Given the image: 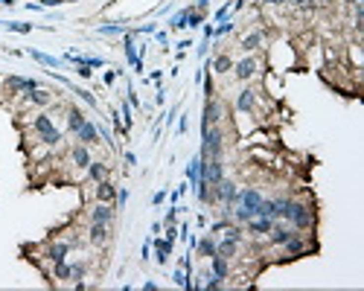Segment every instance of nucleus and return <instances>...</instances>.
Returning a JSON list of instances; mask_svg holds the SVG:
<instances>
[{
	"mask_svg": "<svg viewBox=\"0 0 364 291\" xmlns=\"http://www.w3.org/2000/svg\"><path fill=\"white\" fill-rule=\"evenodd\" d=\"M332 3H338V0H315V6H332Z\"/></svg>",
	"mask_w": 364,
	"mask_h": 291,
	"instance_id": "nucleus-48",
	"label": "nucleus"
},
{
	"mask_svg": "<svg viewBox=\"0 0 364 291\" xmlns=\"http://www.w3.org/2000/svg\"><path fill=\"white\" fill-rule=\"evenodd\" d=\"M155 41H158L161 47H166V44H169V35H166L164 30H161V32H155Z\"/></svg>",
	"mask_w": 364,
	"mask_h": 291,
	"instance_id": "nucleus-41",
	"label": "nucleus"
},
{
	"mask_svg": "<svg viewBox=\"0 0 364 291\" xmlns=\"http://www.w3.org/2000/svg\"><path fill=\"white\" fill-rule=\"evenodd\" d=\"M120 117H123V126L132 131V126H134V117H132V105H129V99L120 105Z\"/></svg>",
	"mask_w": 364,
	"mask_h": 291,
	"instance_id": "nucleus-31",
	"label": "nucleus"
},
{
	"mask_svg": "<svg viewBox=\"0 0 364 291\" xmlns=\"http://www.w3.org/2000/svg\"><path fill=\"white\" fill-rule=\"evenodd\" d=\"M27 9H30V12H41L44 6H41V3H27Z\"/></svg>",
	"mask_w": 364,
	"mask_h": 291,
	"instance_id": "nucleus-47",
	"label": "nucleus"
},
{
	"mask_svg": "<svg viewBox=\"0 0 364 291\" xmlns=\"http://www.w3.org/2000/svg\"><path fill=\"white\" fill-rule=\"evenodd\" d=\"M193 9H196V12H201V15H207V9H210V0H196V3H193Z\"/></svg>",
	"mask_w": 364,
	"mask_h": 291,
	"instance_id": "nucleus-36",
	"label": "nucleus"
},
{
	"mask_svg": "<svg viewBox=\"0 0 364 291\" xmlns=\"http://www.w3.org/2000/svg\"><path fill=\"white\" fill-rule=\"evenodd\" d=\"M123 161H126V166H137V155H134V152H126Z\"/></svg>",
	"mask_w": 364,
	"mask_h": 291,
	"instance_id": "nucleus-42",
	"label": "nucleus"
},
{
	"mask_svg": "<svg viewBox=\"0 0 364 291\" xmlns=\"http://www.w3.org/2000/svg\"><path fill=\"white\" fill-rule=\"evenodd\" d=\"M233 70V59L228 53H219V56H213L210 59V73H219V76H225V73H231Z\"/></svg>",
	"mask_w": 364,
	"mask_h": 291,
	"instance_id": "nucleus-24",
	"label": "nucleus"
},
{
	"mask_svg": "<svg viewBox=\"0 0 364 291\" xmlns=\"http://www.w3.org/2000/svg\"><path fill=\"white\" fill-rule=\"evenodd\" d=\"M30 129H33L35 140L47 143L50 149H59V146H62V140H65V134L56 129V123H53V117H50V114H35L33 123H30Z\"/></svg>",
	"mask_w": 364,
	"mask_h": 291,
	"instance_id": "nucleus-1",
	"label": "nucleus"
},
{
	"mask_svg": "<svg viewBox=\"0 0 364 291\" xmlns=\"http://www.w3.org/2000/svg\"><path fill=\"white\" fill-rule=\"evenodd\" d=\"M172 283H175L178 289H190V286H193V271H187V268L178 265V268L172 271Z\"/></svg>",
	"mask_w": 364,
	"mask_h": 291,
	"instance_id": "nucleus-25",
	"label": "nucleus"
},
{
	"mask_svg": "<svg viewBox=\"0 0 364 291\" xmlns=\"http://www.w3.org/2000/svg\"><path fill=\"white\" fill-rule=\"evenodd\" d=\"M0 27L9 30V32H21V35L33 32V24H21V21H0Z\"/></svg>",
	"mask_w": 364,
	"mask_h": 291,
	"instance_id": "nucleus-28",
	"label": "nucleus"
},
{
	"mask_svg": "<svg viewBox=\"0 0 364 291\" xmlns=\"http://www.w3.org/2000/svg\"><path fill=\"white\" fill-rule=\"evenodd\" d=\"M233 30H236V24H233V18H231V21H222L219 27H213V38H225V35H231Z\"/></svg>",
	"mask_w": 364,
	"mask_h": 291,
	"instance_id": "nucleus-30",
	"label": "nucleus"
},
{
	"mask_svg": "<svg viewBox=\"0 0 364 291\" xmlns=\"http://www.w3.org/2000/svg\"><path fill=\"white\" fill-rule=\"evenodd\" d=\"M123 50H126V62L134 67V73H143V59H140V53H137V44H134L132 32L123 35Z\"/></svg>",
	"mask_w": 364,
	"mask_h": 291,
	"instance_id": "nucleus-13",
	"label": "nucleus"
},
{
	"mask_svg": "<svg viewBox=\"0 0 364 291\" xmlns=\"http://www.w3.org/2000/svg\"><path fill=\"white\" fill-rule=\"evenodd\" d=\"M172 245H175V242H169L166 236H152V248H155L158 265H166V262H169V257H172Z\"/></svg>",
	"mask_w": 364,
	"mask_h": 291,
	"instance_id": "nucleus-17",
	"label": "nucleus"
},
{
	"mask_svg": "<svg viewBox=\"0 0 364 291\" xmlns=\"http://www.w3.org/2000/svg\"><path fill=\"white\" fill-rule=\"evenodd\" d=\"M70 91H73V94H76V97L82 99V102H85V105H88V108H91V111H97V108H99V102H97V97H94V94H91V91H85V88H79V85H73V88H70Z\"/></svg>",
	"mask_w": 364,
	"mask_h": 291,
	"instance_id": "nucleus-27",
	"label": "nucleus"
},
{
	"mask_svg": "<svg viewBox=\"0 0 364 291\" xmlns=\"http://www.w3.org/2000/svg\"><path fill=\"white\" fill-rule=\"evenodd\" d=\"M3 88H6L9 97H24L35 88H41V82L38 79H24V76H9V79H3Z\"/></svg>",
	"mask_w": 364,
	"mask_h": 291,
	"instance_id": "nucleus-6",
	"label": "nucleus"
},
{
	"mask_svg": "<svg viewBox=\"0 0 364 291\" xmlns=\"http://www.w3.org/2000/svg\"><path fill=\"white\" fill-rule=\"evenodd\" d=\"M236 111L239 114H254L257 111V91L254 88H242L239 94H236Z\"/></svg>",
	"mask_w": 364,
	"mask_h": 291,
	"instance_id": "nucleus-12",
	"label": "nucleus"
},
{
	"mask_svg": "<svg viewBox=\"0 0 364 291\" xmlns=\"http://www.w3.org/2000/svg\"><path fill=\"white\" fill-rule=\"evenodd\" d=\"M225 120V102L222 99H207L204 102V114H201V129H210V126H222Z\"/></svg>",
	"mask_w": 364,
	"mask_h": 291,
	"instance_id": "nucleus-4",
	"label": "nucleus"
},
{
	"mask_svg": "<svg viewBox=\"0 0 364 291\" xmlns=\"http://www.w3.org/2000/svg\"><path fill=\"white\" fill-rule=\"evenodd\" d=\"M201 158H222L225 155V129L222 126H210L201 129Z\"/></svg>",
	"mask_w": 364,
	"mask_h": 291,
	"instance_id": "nucleus-2",
	"label": "nucleus"
},
{
	"mask_svg": "<svg viewBox=\"0 0 364 291\" xmlns=\"http://www.w3.org/2000/svg\"><path fill=\"white\" fill-rule=\"evenodd\" d=\"M158 233H164V222H155L152 225V236H158Z\"/></svg>",
	"mask_w": 364,
	"mask_h": 291,
	"instance_id": "nucleus-45",
	"label": "nucleus"
},
{
	"mask_svg": "<svg viewBox=\"0 0 364 291\" xmlns=\"http://www.w3.org/2000/svg\"><path fill=\"white\" fill-rule=\"evenodd\" d=\"M97 190H94V198L97 201H108V204H114L117 201V187H114V181L108 178V181H99V184H94Z\"/></svg>",
	"mask_w": 364,
	"mask_h": 291,
	"instance_id": "nucleus-20",
	"label": "nucleus"
},
{
	"mask_svg": "<svg viewBox=\"0 0 364 291\" xmlns=\"http://www.w3.org/2000/svg\"><path fill=\"white\" fill-rule=\"evenodd\" d=\"M114 219H117V207L108 204V201H97V204L91 207V213H88V222H94V225H111L114 227Z\"/></svg>",
	"mask_w": 364,
	"mask_h": 291,
	"instance_id": "nucleus-7",
	"label": "nucleus"
},
{
	"mask_svg": "<svg viewBox=\"0 0 364 291\" xmlns=\"http://www.w3.org/2000/svg\"><path fill=\"white\" fill-rule=\"evenodd\" d=\"M190 9L193 6H187V9H181L172 21H169V30H187V15H190Z\"/></svg>",
	"mask_w": 364,
	"mask_h": 291,
	"instance_id": "nucleus-29",
	"label": "nucleus"
},
{
	"mask_svg": "<svg viewBox=\"0 0 364 291\" xmlns=\"http://www.w3.org/2000/svg\"><path fill=\"white\" fill-rule=\"evenodd\" d=\"M27 56H30L33 62H38V65H44V67H56V70L67 65L65 59H56V56H47V53H41V50H33V47L27 50Z\"/></svg>",
	"mask_w": 364,
	"mask_h": 291,
	"instance_id": "nucleus-22",
	"label": "nucleus"
},
{
	"mask_svg": "<svg viewBox=\"0 0 364 291\" xmlns=\"http://www.w3.org/2000/svg\"><path fill=\"white\" fill-rule=\"evenodd\" d=\"M201 24H204V15L196 12V9H190V15H187V27H190V30H199Z\"/></svg>",
	"mask_w": 364,
	"mask_h": 291,
	"instance_id": "nucleus-33",
	"label": "nucleus"
},
{
	"mask_svg": "<svg viewBox=\"0 0 364 291\" xmlns=\"http://www.w3.org/2000/svg\"><path fill=\"white\" fill-rule=\"evenodd\" d=\"M67 158H70V166H73V169H79L82 175H85V169H88L91 161H94V158H91V146H82V143H76V146L70 149V155H67Z\"/></svg>",
	"mask_w": 364,
	"mask_h": 291,
	"instance_id": "nucleus-10",
	"label": "nucleus"
},
{
	"mask_svg": "<svg viewBox=\"0 0 364 291\" xmlns=\"http://www.w3.org/2000/svg\"><path fill=\"white\" fill-rule=\"evenodd\" d=\"M143 289H146V291H158V283H155V280H146V283H143Z\"/></svg>",
	"mask_w": 364,
	"mask_h": 291,
	"instance_id": "nucleus-46",
	"label": "nucleus"
},
{
	"mask_svg": "<svg viewBox=\"0 0 364 291\" xmlns=\"http://www.w3.org/2000/svg\"><path fill=\"white\" fill-rule=\"evenodd\" d=\"M149 257H152V236L143 242V251H140V259H143V262H149Z\"/></svg>",
	"mask_w": 364,
	"mask_h": 291,
	"instance_id": "nucleus-35",
	"label": "nucleus"
},
{
	"mask_svg": "<svg viewBox=\"0 0 364 291\" xmlns=\"http://www.w3.org/2000/svg\"><path fill=\"white\" fill-rule=\"evenodd\" d=\"M70 254H73V248H70L67 239H50V242L41 248V257L47 259L50 265H53V262H65Z\"/></svg>",
	"mask_w": 364,
	"mask_h": 291,
	"instance_id": "nucleus-3",
	"label": "nucleus"
},
{
	"mask_svg": "<svg viewBox=\"0 0 364 291\" xmlns=\"http://www.w3.org/2000/svg\"><path fill=\"white\" fill-rule=\"evenodd\" d=\"M239 248H242V242H236V239H228V236H216V254L225 259H236V254H239Z\"/></svg>",
	"mask_w": 364,
	"mask_h": 291,
	"instance_id": "nucleus-18",
	"label": "nucleus"
},
{
	"mask_svg": "<svg viewBox=\"0 0 364 291\" xmlns=\"http://www.w3.org/2000/svg\"><path fill=\"white\" fill-rule=\"evenodd\" d=\"M199 155H196V158H193V161L187 163V184H190V187H193V184H196V178H199Z\"/></svg>",
	"mask_w": 364,
	"mask_h": 291,
	"instance_id": "nucleus-32",
	"label": "nucleus"
},
{
	"mask_svg": "<svg viewBox=\"0 0 364 291\" xmlns=\"http://www.w3.org/2000/svg\"><path fill=\"white\" fill-rule=\"evenodd\" d=\"M233 76H236V82H251L257 73H260V59L251 53V56H245V59H239V62H233Z\"/></svg>",
	"mask_w": 364,
	"mask_h": 291,
	"instance_id": "nucleus-5",
	"label": "nucleus"
},
{
	"mask_svg": "<svg viewBox=\"0 0 364 291\" xmlns=\"http://www.w3.org/2000/svg\"><path fill=\"white\" fill-rule=\"evenodd\" d=\"M85 242L94 245V248H105V245L111 242V225H94V222H88V236H85Z\"/></svg>",
	"mask_w": 364,
	"mask_h": 291,
	"instance_id": "nucleus-8",
	"label": "nucleus"
},
{
	"mask_svg": "<svg viewBox=\"0 0 364 291\" xmlns=\"http://www.w3.org/2000/svg\"><path fill=\"white\" fill-rule=\"evenodd\" d=\"M149 79H152V82H155V85H161V82H164V73H161V70H155V73H152V76H149Z\"/></svg>",
	"mask_w": 364,
	"mask_h": 291,
	"instance_id": "nucleus-44",
	"label": "nucleus"
},
{
	"mask_svg": "<svg viewBox=\"0 0 364 291\" xmlns=\"http://www.w3.org/2000/svg\"><path fill=\"white\" fill-rule=\"evenodd\" d=\"M85 178L91 181V184H99V181H108L111 178V166L105 161H91V166L85 169Z\"/></svg>",
	"mask_w": 364,
	"mask_h": 291,
	"instance_id": "nucleus-15",
	"label": "nucleus"
},
{
	"mask_svg": "<svg viewBox=\"0 0 364 291\" xmlns=\"http://www.w3.org/2000/svg\"><path fill=\"white\" fill-rule=\"evenodd\" d=\"M265 30H251L248 35H242V41H239V50L245 53V56H251V53H257L260 47L265 44Z\"/></svg>",
	"mask_w": 364,
	"mask_h": 291,
	"instance_id": "nucleus-11",
	"label": "nucleus"
},
{
	"mask_svg": "<svg viewBox=\"0 0 364 291\" xmlns=\"http://www.w3.org/2000/svg\"><path fill=\"white\" fill-rule=\"evenodd\" d=\"M187 129H190V117L184 114V117L178 120V134H187Z\"/></svg>",
	"mask_w": 364,
	"mask_h": 291,
	"instance_id": "nucleus-38",
	"label": "nucleus"
},
{
	"mask_svg": "<svg viewBox=\"0 0 364 291\" xmlns=\"http://www.w3.org/2000/svg\"><path fill=\"white\" fill-rule=\"evenodd\" d=\"M187 47H193V41H190V38H184V41H178V53H184Z\"/></svg>",
	"mask_w": 364,
	"mask_h": 291,
	"instance_id": "nucleus-43",
	"label": "nucleus"
},
{
	"mask_svg": "<svg viewBox=\"0 0 364 291\" xmlns=\"http://www.w3.org/2000/svg\"><path fill=\"white\" fill-rule=\"evenodd\" d=\"M129 32V27L123 24V21H114V24H102L97 27V35H105V38H111V35H126Z\"/></svg>",
	"mask_w": 364,
	"mask_h": 291,
	"instance_id": "nucleus-26",
	"label": "nucleus"
},
{
	"mask_svg": "<svg viewBox=\"0 0 364 291\" xmlns=\"http://www.w3.org/2000/svg\"><path fill=\"white\" fill-rule=\"evenodd\" d=\"M193 254H199V257L204 259H210V257H216V236H210V233H204L199 242H196V251Z\"/></svg>",
	"mask_w": 364,
	"mask_h": 291,
	"instance_id": "nucleus-23",
	"label": "nucleus"
},
{
	"mask_svg": "<svg viewBox=\"0 0 364 291\" xmlns=\"http://www.w3.org/2000/svg\"><path fill=\"white\" fill-rule=\"evenodd\" d=\"M85 120H88V117H85V111H82V108L67 105V131H70V134H76V131L82 129V126H85Z\"/></svg>",
	"mask_w": 364,
	"mask_h": 291,
	"instance_id": "nucleus-21",
	"label": "nucleus"
},
{
	"mask_svg": "<svg viewBox=\"0 0 364 291\" xmlns=\"http://www.w3.org/2000/svg\"><path fill=\"white\" fill-rule=\"evenodd\" d=\"M102 82H105V85H108V88H111V85H114V82H117V70H108V73H105V76H102Z\"/></svg>",
	"mask_w": 364,
	"mask_h": 291,
	"instance_id": "nucleus-40",
	"label": "nucleus"
},
{
	"mask_svg": "<svg viewBox=\"0 0 364 291\" xmlns=\"http://www.w3.org/2000/svg\"><path fill=\"white\" fill-rule=\"evenodd\" d=\"M260 201H263V193H260L257 187H242V190L236 193V204H239V207H245V210H251L254 216H257Z\"/></svg>",
	"mask_w": 364,
	"mask_h": 291,
	"instance_id": "nucleus-9",
	"label": "nucleus"
},
{
	"mask_svg": "<svg viewBox=\"0 0 364 291\" xmlns=\"http://www.w3.org/2000/svg\"><path fill=\"white\" fill-rule=\"evenodd\" d=\"M76 137V143H82V146H97L99 143V131H97V120H85V126L73 134Z\"/></svg>",
	"mask_w": 364,
	"mask_h": 291,
	"instance_id": "nucleus-14",
	"label": "nucleus"
},
{
	"mask_svg": "<svg viewBox=\"0 0 364 291\" xmlns=\"http://www.w3.org/2000/svg\"><path fill=\"white\" fill-rule=\"evenodd\" d=\"M210 271H213V277H219L222 283H228L231 280V259H225V257H210Z\"/></svg>",
	"mask_w": 364,
	"mask_h": 291,
	"instance_id": "nucleus-19",
	"label": "nucleus"
},
{
	"mask_svg": "<svg viewBox=\"0 0 364 291\" xmlns=\"http://www.w3.org/2000/svg\"><path fill=\"white\" fill-rule=\"evenodd\" d=\"M271 225H274V219H265V216H254V219H248L245 222V233H251V236H268V230H271Z\"/></svg>",
	"mask_w": 364,
	"mask_h": 291,
	"instance_id": "nucleus-16",
	"label": "nucleus"
},
{
	"mask_svg": "<svg viewBox=\"0 0 364 291\" xmlns=\"http://www.w3.org/2000/svg\"><path fill=\"white\" fill-rule=\"evenodd\" d=\"M76 73H79L82 79H91V73H94V70H91L88 65H76Z\"/></svg>",
	"mask_w": 364,
	"mask_h": 291,
	"instance_id": "nucleus-39",
	"label": "nucleus"
},
{
	"mask_svg": "<svg viewBox=\"0 0 364 291\" xmlns=\"http://www.w3.org/2000/svg\"><path fill=\"white\" fill-rule=\"evenodd\" d=\"M164 201H166V190H158V193L152 195V204H155V207H161Z\"/></svg>",
	"mask_w": 364,
	"mask_h": 291,
	"instance_id": "nucleus-37",
	"label": "nucleus"
},
{
	"mask_svg": "<svg viewBox=\"0 0 364 291\" xmlns=\"http://www.w3.org/2000/svg\"><path fill=\"white\" fill-rule=\"evenodd\" d=\"M126 204H129V190H120V187H117V201H114V207L120 210V207H126Z\"/></svg>",
	"mask_w": 364,
	"mask_h": 291,
	"instance_id": "nucleus-34",
	"label": "nucleus"
}]
</instances>
